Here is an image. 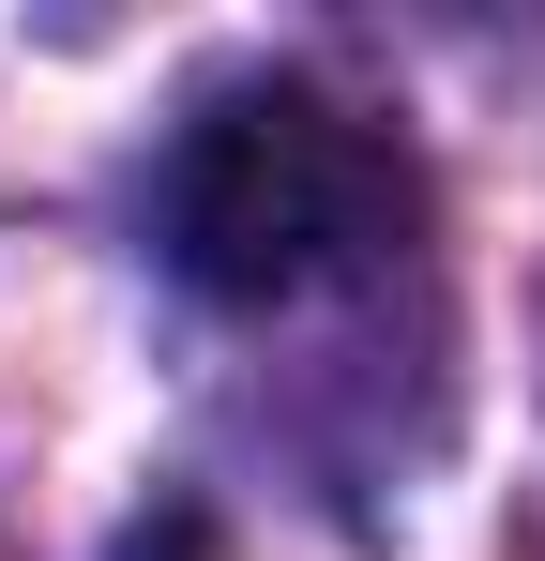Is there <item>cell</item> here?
<instances>
[{"mask_svg":"<svg viewBox=\"0 0 545 561\" xmlns=\"http://www.w3.org/2000/svg\"><path fill=\"white\" fill-rule=\"evenodd\" d=\"M152 228H167V274L197 304H318V288H349L394 228H409V152L349 122L334 92H228L182 122L167 152V197H152Z\"/></svg>","mask_w":545,"mask_h":561,"instance_id":"1","label":"cell"}]
</instances>
